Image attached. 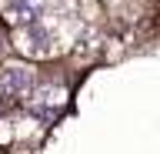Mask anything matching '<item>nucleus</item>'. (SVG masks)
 <instances>
[{"label": "nucleus", "instance_id": "1", "mask_svg": "<svg viewBox=\"0 0 160 154\" xmlns=\"http://www.w3.org/2000/svg\"><path fill=\"white\" fill-rule=\"evenodd\" d=\"M17 47L30 57H50L57 50V30L43 20H33V24H23L17 30Z\"/></svg>", "mask_w": 160, "mask_h": 154}, {"label": "nucleus", "instance_id": "2", "mask_svg": "<svg viewBox=\"0 0 160 154\" xmlns=\"http://www.w3.org/2000/svg\"><path fill=\"white\" fill-rule=\"evenodd\" d=\"M63 101H67V91L63 87H40V91L30 94V101H27V114L33 117V121H53L60 114V107H63Z\"/></svg>", "mask_w": 160, "mask_h": 154}, {"label": "nucleus", "instance_id": "3", "mask_svg": "<svg viewBox=\"0 0 160 154\" xmlns=\"http://www.w3.org/2000/svg\"><path fill=\"white\" fill-rule=\"evenodd\" d=\"M30 87H33V71L30 67L10 64V67L0 71V97H23Z\"/></svg>", "mask_w": 160, "mask_h": 154}, {"label": "nucleus", "instance_id": "4", "mask_svg": "<svg viewBox=\"0 0 160 154\" xmlns=\"http://www.w3.org/2000/svg\"><path fill=\"white\" fill-rule=\"evenodd\" d=\"M47 13V0H7V17L13 24H33Z\"/></svg>", "mask_w": 160, "mask_h": 154}]
</instances>
